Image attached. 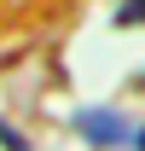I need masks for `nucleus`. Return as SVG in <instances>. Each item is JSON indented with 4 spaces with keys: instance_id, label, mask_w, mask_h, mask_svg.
Here are the masks:
<instances>
[{
    "instance_id": "nucleus-1",
    "label": "nucleus",
    "mask_w": 145,
    "mask_h": 151,
    "mask_svg": "<svg viewBox=\"0 0 145 151\" xmlns=\"http://www.w3.org/2000/svg\"><path fill=\"white\" fill-rule=\"evenodd\" d=\"M75 134L87 145H128L134 139V116H122V111H81L75 116Z\"/></svg>"
},
{
    "instance_id": "nucleus-2",
    "label": "nucleus",
    "mask_w": 145,
    "mask_h": 151,
    "mask_svg": "<svg viewBox=\"0 0 145 151\" xmlns=\"http://www.w3.org/2000/svg\"><path fill=\"white\" fill-rule=\"evenodd\" d=\"M122 23H145V0H128V6H122Z\"/></svg>"
},
{
    "instance_id": "nucleus-3",
    "label": "nucleus",
    "mask_w": 145,
    "mask_h": 151,
    "mask_svg": "<svg viewBox=\"0 0 145 151\" xmlns=\"http://www.w3.org/2000/svg\"><path fill=\"white\" fill-rule=\"evenodd\" d=\"M128 145H134V151H145V128H134V139H128Z\"/></svg>"
}]
</instances>
